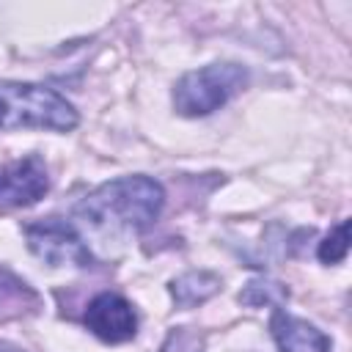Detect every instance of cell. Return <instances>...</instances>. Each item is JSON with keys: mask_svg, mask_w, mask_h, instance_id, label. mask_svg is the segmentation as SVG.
Instances as JSON below:
<instances>
[{"mask_svg": "<svg viewBox=\"0 0 352 352\" xmlns=\"http://www.w3.org/2000/svg\"><path fill=\"white\" fill-rule=\"evenodd\" d=\"M165 206V190L151 176H121L91 190L74 214L99 231H143Z\"/></svg>", "mask_w": 352, "mask_h": 352, "instance_id": "6da1fadb", "label": "cell"}, {"mask_svg": "<svg viewBox=\"0 0 352 352\" xmlns=\"http://www.w3.org/2000/svg\"><path fill=\"white\" fill-rule=\"evenodd\" d=\"M80 124L74 104L38 82L0 80V129L72 132Z\"/></svg>", "mask_w": 352, "mask_h": 352, "instance_id": "7a4b0ae2", "label": "cell"}, {"mask_svg": "<svg viewBox=\"0 0 352 352\" xmlns=\"http://www.w3.org/2000/svg\"><path fill=\"white\" fill-rule=\"evenodd\" d=\"M248 69L234 60L206 63L201 69L184 72L173 85V110L184 118H204L226 107L236 94L248 88Z\"/></svg>", "mask_w": 352, "mask_h": 352, "instance_id": "3957f363", "label": "cell"}, {"mask_svg": "<svg viewBox=\"0 0 352 352\" xmlns=\"http://www.w3.org/2000/svg\"><path fill=\"white\" fill-rule=\"evenodd\" d=\"M30 253L47 267H91L94 256L80 231L63 217H44L25 226Z\"/></svg>", "mask_w": 352, "mask_h": 352, "instance_id": "277c9868", "label": "cell"}, {"mask_svg": "<svg viewBox=\"0 0 352 352\" xmlns=\"http://www.w3.org/2000/svg\"><path fill=\"white\" fill-rule=\"evenodd\" d=\"M50 192V173L38 154L0 165V209H25Z\"/></svg>", "mask_w": 352, "mask_h": 352, "instance_id": "5b68a950", "label": "cell"}, {"mask_svg": "<svg viewBox=\"0 0 352 352\" xmlns=\"http://www.w3.org/2000/svg\"><path fill=\"white\" fill-rule=\"evenodd\" d=\"M82 324L104 344H124L138 336V314L132 302L116 292H99L91 297L82 314Z\"/></svg>", "mask_w": 352, "mask_h": 352, "instance_id": "8992f818", "label": "cell"}, {"mask_svg": "<svg viewBox=\"0 0 352 352\" xmlns=\"http://www.w3.org/2000/svg\"><path fill=\"white\" fill-rule=\"evenodd\" d=\"M270 330L278 352H330V338L308 319L292 316L283 308H272Z\"/></svg>", "mask_w": 352, "mask_h": 352, "instance_id": "52a82bcc", "label": "cell"}, {"mask_svg": "<svg viewBox=\"0 0 352 352\" xmlns=\"http://www.w3.org/2000/svg\"><path fill=\"white\" fill-rule=\"evenodd\" d=\"M220 286H223L220 275H214L209 270H190V272L176 275L168 283V292L179 308H195V305L206 302L209 297H214L220 292Z\"/></svg>", "mask_w": 352, "mask_h": 352, "instance_id": "ba28073f", "label": "cell"}, {"mask_svg": "<svg viewBox=\"0 0 352 352\" xmlns=\"http://www.w3.org/2000/svg\"><path fill=\"white\" fill-rule=\"evenodd\" d=\"M289 300V289L278 280H250L242 292H239V302L250 305V308H261V305H272L280 308Z\"/></svg>", "mask_w": 352, "mask_h": 352, "instance_id": "9c48e42d", "label": "cell"}, {"mask_svg": "<svg viewBox=\"0 0 352 352\" xmlns=\"http://www.w3.org/2000/svg\"><path fill=\"white\" fill-rule=\"evenodd\" d=\"M349 253V220H338L327 234L324 239L319 242L316 248V258L322 264H338L344 261Z\"/></svg>", "mask_w": 352, "mask_h": 352, "instance_id": "30bf717a", "label": "cell"}, {"mask_svg": "<svg viewBox=\"0 0 352 352\" xmlns=\"http://www.w3.org/2000/svg\"><path fill=\"white\" fill-rule=\"evenodd\" d=\"M160 352H206V338L192 327H173L168 330Z\"/></svg>", "mask_w": 352, "mask_h": 352, "instance_id": "8fae6325", "label": "cell"}, {"mask_svg": "<svg viewBox=\"0 0 352 352\" xmlns=\"http://www.w3.org/2000/svg\"><path fill=\"white\" fill-rule=\"evenodd\" d=\"M0 352H22V349H16V346H11V344H0Z\"/></svg>", "mask_w": 352, "mask_h": 352, "instance_id": "7c38bea8", "label": "cell"}]
</instances>
